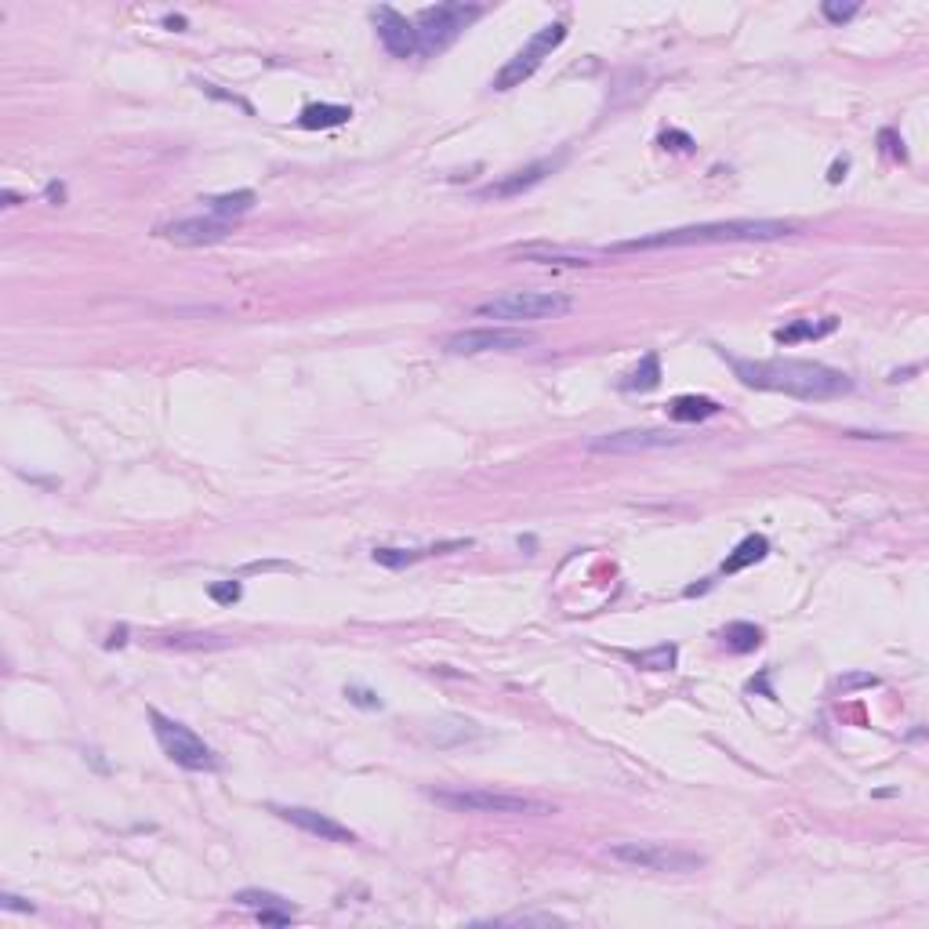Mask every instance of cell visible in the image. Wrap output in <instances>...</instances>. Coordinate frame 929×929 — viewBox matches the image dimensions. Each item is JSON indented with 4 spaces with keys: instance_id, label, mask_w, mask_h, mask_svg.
<instances>
[{
    "instance_id": "obj_19",
    "label": "cell",
    "mask_w": 929,
    "mask_h": 929,
    "mask_svg": "<svg viewBox=\"0 0 929 929\" xmlns=\"http://www.w3.org/2000/svg\"><path fill=\"white\" fill-rule=\"evenodd\" d=\"M719 411H723V407H719L715 400H708V396H675V400L668 403V418L683 421V425H694V421L715 418Z\"/></svg>"
},
{
    "instance_id": "obj_17",
    "label": "cell",
    "mask_w": 929,
    "mask_h": 929,
    "mask_svg": "<svg viewBox=\"0 0 929 929\" xmlns=\"http://www.w3.org/2000/svg\"><path fill=\"white\" fill-rule=\"evenodd\" d=\"M766 552H770V538L766 534H748V538L741 541V545L730 552V556L723 559V574H741L744 567H752V563H763Z\"/></svg>"
},
{
    "instance_id": "obj_3",
    "label": "cell",
    "mask_w": 929,
    "mask_h": 929,
    "mask_svg": "<svg viewBox=\"0 0 929 929\" xmlns=\"http://www.w3.org/2000/svg\"><path fill=\"white\" fill-rule=\"evenodd\" d=\"M483 8L480 4H461V0H447V4H432V8H421L418 19H414V33H418V55L432 59L447 51L461 33L469 30L472 22L480 19Z\"/></svg>"
},
{
    "instance_id": "obj_21",
    "label": "cell",
    "mask_w": 929,
    "mask_h": 929,
    "mask_svg": "<svg viewBox=\"0 0 929 929\" xmlns=\"http://www.w3.org/2000/svg\"><path fill=\"white\" fill-rule=\"evenodd\" d=\"M657 385H661V360H657V353H646L636 371H628L621 378V389L625 392H650Z\"/></svg>"
},
{
    "instance_id": "obj_24",
    "label": "cell",
    "mask_w": 929,
    "mask_h": 929,
    "mask_svg": "<svg viewBox=\"0 0 929 929\" xmlns=\"http://www.w3.org/2000/svg\"><path fill=\"white\" fill-rule=\"evenodd\" d=\"M628 657H632L639 668H646V672H672L675 661H679V646H675V643H661V646H654V650H643V654H628Z\"/></svg>"
},
{
    "instance_id": "obj_30",
    "label": "cell",
    "mask_w": 929,
    "mask_h": 929,
    "mask_svg": "<svg viewBox=\"0 0 929 929\" xmlns=\"http://www.w3.org/2000/svg\"><path fill=\"white\" fill-rule=\"evenodd\" d=\"M207 592H211V599H218V603H236V599H240V585H236V581H225V585H211Z\"/></svg>"
},
{
    "instance_id": "obj_14",
    "label": "cell",
    "mask_w": 929,
    "mask_h": 929,
    "mask_svg": "<svg viewBox=\"0 0 929 929\" xmlns=\"http://www.w3.org/2000/svg\"><path fill=\"white\" fill-rule=\"evenodd\" d=\"M273 813L320 842H353L356 839L342 821H334V817H327V813H320V810H309V806H273Z\"/></svg>"
},
{
    "instance_id": "obj_20",
    "label": "cell",
    "mask_w": 929,
    "mask_h": 929,
    "mask_svg": "<svg viewBox=\"0 0 929 929\" xmlns=\"http://www.w3.org/2000/svg\"><path fill=\"white\" fill-rule=\"evenodd\" d=\"M353 117V109L349 106H331V102H313V106L302 109V117H298V124L309 131L316 128H338V124H345V120Z\"/></svg>"
},
{
    "instance_id": "obj_11",
    "label": "cell",
    "mask_w": 929,
    "mask_h": 929,
    "mask_svg": "<svg viewBox=\"0 0 929 929\" xmlns=\"http://www.w3.org/2000/svg\"><path fill=\"white\" fill-rule=\"evenodd\" d=\"M229 233H233V222H225V218H215V215H189V218H175V222L157 225V236H164V240L182 244V247L222 244Z\"/></svg>"
},
{
    "instance_id": "obj_31",
    "label": "cell",
    "mask_w": 929,
    "mask_h": 929,
    "mask_svg": "<svg viewBox=\"0 0 929 929\" xmlns=\"http://www.w3.org/2000/svg\"><path fill=\"white\" fill-rule=\"evenodd\" d=\"M0 904H4L8 911H33V904H26V900L15 897V893H4V897H0Z\"/></svg>"
},
{
    "instance_id": "obj_27",
    "label": "cell",
    "mask_w": 929,
    "mask_h": 929,
    "mask_svg": "<svg viewBox=\"0 0 929 929\" xmlns=\"http://www.w3.org/2000/svg\"><path fill=\"white\" fill-rule=\"evenodd\" d=\"M167 646H178V650H207V646H222V639L215 636H171Z\"/></svg>"
},
{
    "instance_id": "obj_28",
    "label": "cell",
    "mask_w": 929,
    "mask_h": 929,
    "mask_svg": "<svg viewBox=\"0 0 929 929\" xmlns=\"http://www.w3.org/2000/svg\"><path fill=\"white\" fill-rule=\"evenodd\" d=\"M294 911L287 908V904H276V908H262L258 911V922H265V926H287L291 922Z\"/></svg>"
},
{
    "instance_id": "obj_26",
    "label": "cell",
    "mask_w": 929,
    "mask_h": 929,
    "mask_svg": "<svg viewBox=\"0 0 929 929\" xmlns=\"http://www.w3.org/2000/svg\"><path fill=\"white\" fill-rule=\"evenodd\" d=\"M821 11H824V19H828V22H835V26H842V22H850L853 15L861 11V4H835V0H828V4H824Z\"/></svg>"
},
{
    "instance_id": "obj_18",
    "label": "cell",
    "mask_w": 929,
    "mask_h": 929,
    "mask_svg": "<svg viewBox=\"0 0 929 929\" xmlns=\"http://www.w3.org/2000/svg\"><path fill=\"white\" fill-rule=\"evenodd\" d=\"M258 196L251 193V189H236V193H222V196H207L204 207L207 215L215 218H225V222H236L240 215H247L251 207H255Z\"/></svg>"
},
{
    "instance_id": "obj_9",
    "label": "cell",
    "mask_w": 929,
    "mask_h": 929,
    "mask_svg": "<svg viewBox=\"0 0 929 929\" xmlns=\"http://www.w3.org/2000/svg\"><path fill=\"white\" fill-rule=\"evenodd\" d=\"M534 345V334L516 331V327H469L454 331L443 342V353L450 356H480V353H516Z\"/></svg>"
},
{
    "instance_id": "obj_12",
    "label": "cell",
    "mask_w": 929,
    "mask_h": 929,
    "mask_svg": "<svg viewBox=\"0 0 929 929\" xmlns=\"http://www.w3.org/2000/svg\"><path fill=\"white\" fill-rule=\"evenodd\" d=\"M679 443H683V436L668 429H621L588 440V450H596V454H643V450L679 447Z\"/></svg>"
},
{
    "instance_id": "obj_23",
    "label": "cell",
    "mask_w": 929,
    "mask_h": 929,
    "mask_svg": "<svg viewBox=\"0 0 929 929\" xmlns=\"http://www.w3.org/2000/svg\"><path fill=\"white\" fill-rule=\"evenodd\" d=\"M835 331V320L828 316V320H821V323H813V320H795V323H788V327H781V331L773 334L777 342L781 345H795V342H806V338H824V334H832Z\"/></svg>"
},
{
    "instance_id": "obj_25",
    "label": "cell",
    "mask_w": 929,
    "mask_h": 929,
    "mask_svg": "<svg viewBox=\"0 0 929 929\" xmlns=\"http://www.w3.org/2000/svg\"><path fill=\"white\" fill-rule=\"evenodd\" d=\"M236 904H244V908H276V904H287L284 897H276V893H265V890H240L236 893Z\"/></svg>"
},
{
    "instance_id": "obj_16",
    "label": "cell",
    "mask_w": 929,
    "mask_h": 929,
    "mask_svg": "<svg viewBox=\"0 0 929 929\" xmlns=\"http://www.w3.org/2000/svg\"><path fill=\"white\" fill-rule=\"evenodd\" d=\"M472 541H440V545H425V548H374V563H382V567H411V563H418V559H429V556H443V552H454V548H469Z\"/></svg>"
},
{
    "instance_id": "obj_22",
    "label": "cell",
    "mask_w": 929,
    "mask_h": 929,
    "mask_svg": "<svg viewBox=\"0 0 929 929\" xmlns=\"http://www.w3.org/2000/svg\"><path fill=\"white\" fill-rule=\"evenodd\" d=\"M723 646L730 654H752L763 646V628L748 625V621H734V625L723 628Z\"/></svg>"
},
{
    "instance_id": "obj_1",
    "label": "cell",
    "mask_w": 929,
    "mask_h": 929,
    "mask_svg": "<svg viewBox=\"0 0 929 929\" xmlns=\"http://www.w3.org/2000/svg\"><path fill=\"white\" fill-rule=\"evenodd\" d=\"M734 374L748 389L763 392H784L795 400L821 403V400H839L850 396L853 378L850 374L835 371L828 363L813 360H730Z\"/></svg>"
},
{
    "instance_id": "obj_13",
    "label": "cell",
    "mask_w": 929,
    "mask_h": 929,
    "mask_svg": "<svg viewBox=\"0 0 929 929\" xmlns=\"http://www.w3.org/2000/svg\"><path fill=\"white\" fill-rule=\"evenodd\" d=\"M371 22L378 30L382 48L389 51L392 59H414L418 55V33H414V22L407 15H400L396 8H374Z\"/></svg>"
},
{
    "instance_id": "obj_32",
    "label": "cell",
    "mask_w": 929,
    "mask_h": 929,
    "mask_svg": "<svg viewBox=\"0 0 929 929\" xmlns=\"http://www.w3.org/2000/svg\"><path fill=\"white\" fill-rule=\"evenodd\" d=\"M48 196H51V200H62V196H66V189H62V186H55V182H51V186H48Z\"/></svg>"
},
{
    "instance_id": "obj_4",
    "label": "cell",
    "mask_w": 929,
    "mask_h": 929,
    "mask_svg": "<svg viewBox=\"0 0 929 929\" xmlns=\"http://www.w3.org/2000/svg\"><path fill=\"white\" fill-rule=\"evenodd\" d=\"M574 309V298L559 291H505L498 298H487V302L476 305V316L483 320H559Z\"/></svg>"
},
{
    "instance_id": "obj_5",
    "label": "cell",
    "mask_w": 929,
    "mask_h": 929,
    "mask_svg": "<svg viewBox=\"0 0 929 929\" xmlns=\"http://www.w3.org/2000/svg\"><path fill=\"white\" fill-rule=\"evenodd\" d=\"M432 802H440L454 813H530V817H545L556 813V806H548L530 795H512V792H490V788H432Z\"/></svg>"
},
{
    "instance_id": "obj_8",
    "label": "cell",
    "mask_w": 929,
    "mask_h": 929,
    "mask_svg": "<svg viewBox=\"0 0 929 929\" xmlns=\"http://www.w3.org/2000/svg\"><path fill=\"white\" fill-rule=\"evenodd\" d=\"M567 22H548V26H541L534 37L523 44V48L512 55L505 66L498 69V77H494V88L498 91H512V88H519L523 80H530L534 73H538L541 66H545V59L552 55V51L567 40Z\"/></svg>"
},
{
    "instance_id": "obj_10",
    "label": "cell",
    "mask_w": 929,
    "mask_h": 929,
    "mask_svg": "<svg viewBox=\"0 0 929 929\" xmlns=\"http://www.w3.org/2000/svg\"><path fill=\"white\" fill-rule=\"evenodd\" d=\"M559 164H563V157H545L527 167H516L509 175H501V178H494V182H487V186L476 189V200H512V196L530 193V189L541 186L548 175H556Z\"/></svg>"
},
{
    "instance_id": "obj_2",
    "label": "cell",
    "mask_w": 929,
    "mask_h": 929,
    "mask_svg": "<svg viewBox=\"0 0 929 929\" xmlns=\"http://www.w3.org/2000/svg\"><path fill=\"white\" fill-rule=\"evenodd\" d=\"M792 222H773V218H730V222H701L679 225V229H661L636 240L603 247V255H632V251H661V247H701V244H759V240H781L792 236Z\"/></svg>"
},
{
    "instance_id": "obj_29",
    "label": "cell",
    "mask_w": 929,
    "mask_h": 929,
    "mask_svg": "<svg viewBox=\"0 0 929 929\" xmlns=\"http://www.w3.org/2000/svg\"><path fill=\"white\" fill-rule=\"evenodd\" d=\"M345 697H349L353 705H363V708H382V697L371 694V690H360V686H349V690H345Z\"/></svg>"
},
{
    "instance_id": "obj_6",
    "label": "cell",
    "mask_w": 929,
    "mask_h": 929,
    "mask_svg": "<svg viewBox=\"0 0 929 929\" xmlns=\"http://www.w3.org/2000/svg\"><path fill=\"white\" fill-rule=\"evenodd\" d=\"M149 723H153L157 744L164 748V755L175 766H182V770H193V773H215L218 770L215 748H211L204 737H196L186 723H178V719L157 712V708H149Z\"/></svg>"
},
{
    "instance_id": "obj_7",
    "label": "cell",
    "mask_w": 929,
    "mask_h": 929,
    "mask_svg": "<svg viewBox=\"0 0 929 929\" xmlns=\"http://www.w3.org/2000/svg\"><path fill=\"white\" fill-rule=\"evenodd\" d=\"M607 853L610 861L639 871H679L683 875V871H697L705 864L701 853L672 846V842H614Z\"/></svg>"
},
{
    "instance_id": "obj_15",
    "label": "cell",
    "mask_w": 929,
    "mask_h": 929,
    "mask_svg": "<svg viewBox=\"0 0 929 929\" xmlns=\"http://www.w3.org/2000/svg\"><path fill=\"white\" fill-rule=\"evenodd\" d=\"M516 258L541 265H596L599 258H607L603 251H567V247H548V244H527L512 251Z\"/></svg>"
}]
</instances>
